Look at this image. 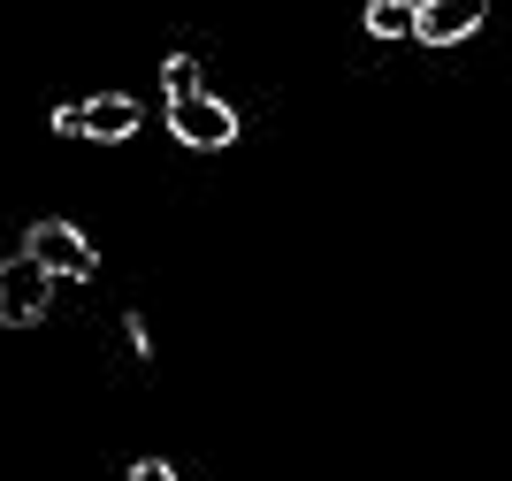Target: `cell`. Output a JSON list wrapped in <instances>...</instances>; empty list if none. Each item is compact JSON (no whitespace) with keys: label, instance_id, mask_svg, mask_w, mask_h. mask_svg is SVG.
Listing matches in <instances>:
<instances>
[{"label":"cell","instance_id":"3957f363","mask_svg":"<svg viewBox=\"0 0 512 481\" xmlns=\"http://www.w3.org/2000/svg\"><path fill=\"white\" fill-rule=\"evenodd\" d=\"M23 252H31V260H39L54 283H85V275L100 268V252H92V237L77 230V222H31Z\"/></svg>","mask_w":512,"mask_h":481},{"label":"cell","instance_id":"7a4b0ae2","mask_svg":"<svg viewBox=\"0 0 512 481\" xmlns=\"http://www.w3.org/2000/svg\"><path fill=\"white\" fill-rule=\"evenodd\" d=\"M169 130H176V146H192V153H222L237 146V107L230 100H214V92H184V100H169Z\"/></svg>","mask_w":512,"mask_h":481},{"label":"cell","instance_id":"ba28073f","mask_svg":"<svg viewBox=\"0 0 512 481\" xmlns=\"http://www.w3.org/2000/svg\"><path fill=\"white\" fill-rule=\"evenodd\" d=\"M123 481H176V466H169V459H138Z\"/></svg>","mask_w":512,"mask_h":481},{"label":"cell","instance_id":"277c9868","mask_svg":"<svg viewBox=\"0 0 512 481\" xmlns=\"http://www.w3.org/2000/svg\"><path fill=\"white\" fill-rule=\"evenodd\" d=\"M46 306H54V275H46L31 252L0 260V321H8V329H31V321H46Z\"/></svg>","mask_w":512,"mask_h":481},{"label":"cell","instance_id":"6da1fadb","mask_svg":"<svg viewBox=\"0 0 512 481\" xmlns=\"http://www.w3.org/2000/svg\"><path fill=\"white\" fill-rule=\"evenodd\" d=\"M138 123H146V107L130 92H85V100L54 107V130L62 138H92V146H123V138H138Z\"/></svg>","mask_w":512,"mask_h":481},{"label":"cell","instance_id":"52a82bcc","mask_svg":"<svg viewBox=\"0 0 512 481\" xmlns=\"http://www.w3.org/2000/svg\"><path fill=\"white\" fill-rule=\"evenodd\" d=\"M161 92H169V100L199 92V62H192V54H169V62H161Z\"/></svg>","mask_w":512,"mask_h":481},{"label":"cell","instance_id":"8992f818","mask_svg":"<svg viewBox=\"0 0 512 481\" xmlns=\"http://www.w3.org/2000/svg\"><path fill=\"white\" fill-rule=\"evenodd\" d=\"M360 23H367L383 46H398V39H413V0H367Z\"/></svg>","mask_w":512,"mask_h":481},{"label":"cell","instance_id":"5b68a950","mask_svg":"<svg viewBox=\"0 0 512 481\" xmlns=\"http://www.w3.org/2000/svg\"><path fill=\"white\" fill-rule=\"evenodd\" d=\"M490 23V0H413V39L428 46H467Z\"/></svg>","mask_w":512,"mask_h":481}]
</instances>
